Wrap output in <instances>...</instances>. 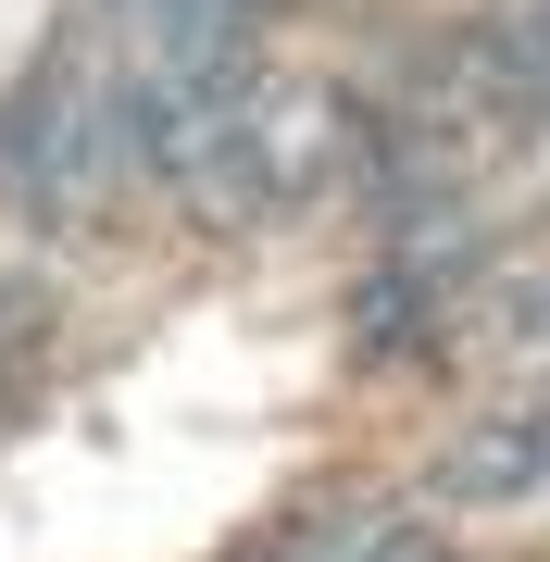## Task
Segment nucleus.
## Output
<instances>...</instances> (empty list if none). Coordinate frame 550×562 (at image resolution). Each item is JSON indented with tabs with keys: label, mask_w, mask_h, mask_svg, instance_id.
<instances>
[{
	"label": "nucleus",
	"mask_w": 550,
	"mask_h": 562,
	"mask_svg": "<svg viewBox=\"0 0 550 562\" xmlns=\"http://www.w3.org/2000/svg\"><path fill=\"white\" fill-rule=\"evenodd\" d=\"M125 176V76L88 63V38H63L38 76L0 101V201L25 213H101Z\"/></svg>",
	"instance_id": "f257e3e1"
},
{
	"label": "nucleus",
	"mask_w": 550,
	"mask_h": 562,
	"mask_svg": "<svg viewBox=\"0 0 550 562\" xmlns=\"http://www.w3.org/2000/svg\"><path fill=\"white\" fill-rule=\"evenodd\" d=\"M538 487H550V413L538 401L526 413H475L463 438L426 462V501L438 513H526Z\"/></svg>",
	"instance_id": "f03ea898"
},
{
	"label": "nucleus",
	"mask_w": 550,
	"mask_h": 562,
	"mask_svg": "<svg viewBox=\"0 0 550 562\" xmlns=\"http://www.w3.org/2000/svg\"><path fill=\"white\" fill-rule=\"evenodd\" d=\"M375 562H463V550H450V538H426V525H401V538H388Z\"/></svg>",
	"instance_id": "7ed1b4c3"
}]
</instances>
